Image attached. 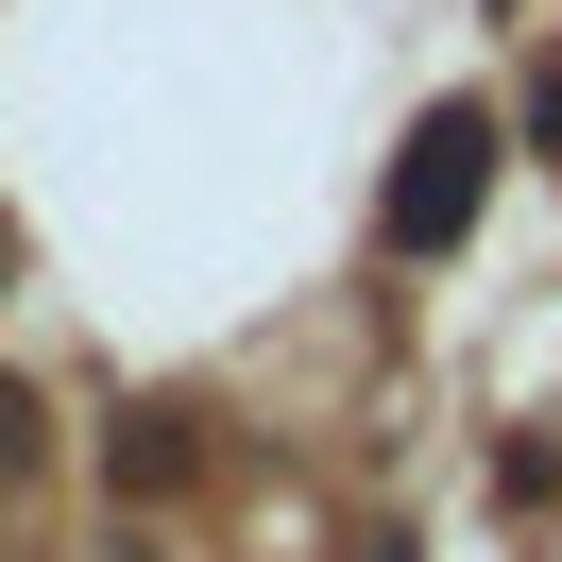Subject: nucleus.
<instances>
[{
  "label": "nucleus",
  "instance_id": "obj_1",
  "mask_svg": "<svg viewBox=\"0 0 562 562\" xmlns=\"http://www.w3.org/2000/svg\"><path fill=\"white\" fill-rule=\"evenodd\" d=\"M477 205H494V120H477V103H426L409 154H392L375 239H392V256H460V239H477Z\"/></svg>",
  "mask_w": 562,
  "mask_h": 562
},
{
  "label": "nucleus",
  "instance_id": "obj_2",
  "mask_svg": "<svg viewBox=\"0 0 562 562\" xmlns=\"http://www.w3.org/2000/svg\"><path fill=\"white\" fill-rule=\"evenodd\" d=\"M120 477H188V426L171 409H120Z\"/></svg>",
  "mask_w": 562,
  "mask_h": 562
},
{
  "label": "nucleus",
  "instance_id": "obj_3",
  "mask_svg": "<svg viewBox=\"0 0 562 562\" xmlns=\"http://www.w3.org/2000/svg\"><path fill=\"white\" fill-rule=\"evenodd\" d=\"M52 443V409H35V392H18V375H0V477H18V460H35Z\"/></svg>",
  "mask_w": 562,
  "mask_h": 562
},
{
  "label": "nucleus",
  "instance_id": "obj_4",
  "mask_svg": "<svg viewBox=\"0 0 562 562\" xmlns=\"http://www.w3.org/2000/svg\"><path fill=\"white\" fill-rule=\"evenodd\" d=\"M0 273H18V239H0Z\"/></svg>",
  "mask_w": 562,
  "mask_h": 562
}]
</instances>
